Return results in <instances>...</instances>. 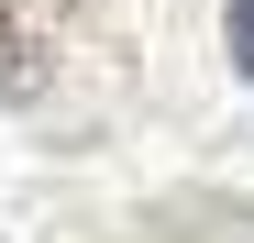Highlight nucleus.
Instances as JSON below:
<instances>
[{
	"instance_id": "nucleus-1",
	"label": "nucleus",
	"mask_w": 254,
	"mask_h": 243,
	"mask_svg": "<svg viewBox=\"0 0 254 243\" xmlns=\"http://www.w3.org/2000/svg\"><path fill=\"white\" fill-rule=\"evenodd\" d=\"M22 77H33V45H22V22L0 11V89H22Z\"/></svg>"
},
{
	"instance_id": "nucleus-2",
	"label": "nucleus",
	"mask_w": 254,
	"mask_h": 243,
	"mask_svg": "<svg viewBox=\"0 0 254 243\" xmlns=\"http://www.w3.org/2000/svg\"><path fill=\"white\" fill-rule=\"evenodd\" d=\"M221 45H232V66L254 77V0H232V11H221Z\"/></svg>"
}]
</instances>
